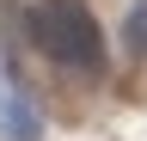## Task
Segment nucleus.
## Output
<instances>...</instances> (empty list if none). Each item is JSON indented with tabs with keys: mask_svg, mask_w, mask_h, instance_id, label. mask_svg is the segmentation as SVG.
<instances>
[{
	"mask_svg": "<svg viewBox=\"0 0 147 141\" xmlns=\"http://www.w3.org/2000/svg\"><path fill=\"white\" fill-rule=\"evenodd\" d=\"M123 43H129V55H147V0L129 6V19H123Z\"/></svg>",
	"mask_w": 147,
	"mask_h": 141,
	"instance_id": "3",
	"label": "nucleus"
},
{
	"mask_svg": "<svg viewBox=\"0 0 147 141\" xmlns=\"http://www.w3.org/2000/svg\"><path fill=\"white\" fill-rule=\"evenodd\" d=\"M0 141H43V117L12 80H0Z\"/></svg>",
	"mask_w": 147,
	"mask_h": 141,
	"instance_id": "2",
	"label": "nucleus"
},
{
	"mask_svg": "<svg viewBox=\"0 0 147 141\" xmlns=\"http://www.w3.org/2000/svg\"><path fill=\"white\" fill-rule=\"evenodd\" d=\"M25 31L55 67H67L80 80H104L110 49H104V31L92 19V6H80V0H37L25 12Z\"/></svg>",
	"mask_w": 147,
	"mask_h": 141,
	"instance_id": "1",
	"label": "nucleus"
}]
</instances>
